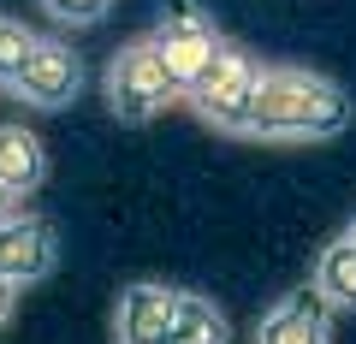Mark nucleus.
Here are the masks:
<instances>
[{
	"label": "nucleus",
	"mask_w": 356,
	"mask_h": 344,
	"mask_svg": "<svg viewBox=\"0 0 356 344\" xmlns=\"http://www.w3.org/2000/svg\"><path fill=\"white\" fill-rule=\"evenodd\" d=\"M350 125V95L344 83L309 72V65L267 60L250 107V137L255 142H327Z\"/></svg>",
	"instance_id": "1"
},
{
	"label": "nucleus",
	"mask_w": 356,
	"mask_h": 344,
	"mask_svg": "<svg viewBox=\"0 0 356 344\" xmlns=\"http://www.w3.org/2000/svg\"><path fill=\"white\" fill-rule=\"evenodd\" d=\"M102 95H107V113H113L119 125H149V119H161L166 107L184 101L178 83L166 77V65H161V54H154L149 36H131V42H119V48L107 54Z\"/></svg>",
	"instance_id": "2"
},
{
	"label": "nucleus",
	"mask_w": 356,
	"mask_h": 344,
	"mask_svg": "<svg viewBox=\"0 0 356 344\" xmlns=\"http://www.w3.org/2000/svg\"><path fill=\"white\" fill-rule=\"evenodd\" d=\"M261 65L267 60H255L250 48L226 42V54H220V60L208 65V77L184 95V107H191L208 131H220V137H250V107H255Z\"/></svg>",
	"instance_id": "3"
},
{
	"label": "nucleus",
	"mask_w": 356,
	"mask_h": 344,
	"mask_svg": "<svg viewBox=\"0 0 356 344\" xmlns=\"http://www.w3.org/2000/svg\"><path fill=\"white\" fill-rule=\"evenodd\" d=\"M149 42H154V54H161L166 77L178 83V95H191L208 77V65L226 54V36H220V24L202 6H172V13L149 30Z\"/></svg>",
	"instance_id": "4"
},
{
	"label": "nucleus",
	"mask_w": 356,
	"mask_h": 344,
	"mask_svg": "<svg viewBox=\"0 0 356 344\" xmlns=\"http://www.w3.org/2000/svg\"><path fill=\"white\" fill-rule=\"evenodd\" d=\"M54 268H60V231H54V220L30 214V208L0 220V279L24 291V285H42Z\"/></svg>",
	"instance_id": "5"
},
{
	"label": "nucleus",
	"mask_w": 356,
	"mask_h": 344,
	"mask_svg": "<svg viewBox=\"0 0 356 344\" xmlns=\"http://www.w3.org/2000/svg\"><path fill=\"white\" fill-rule=\"evenodd\" d=\"M13 95L24 107H36V113H60V107H72L83 95V60L60 36H36V54H30L24 77L13 83Z\"/></svg>",
	"instance_id": "6"
},
{
	"label": "nucleus",
	"mask_w": 356,
	"mask_h": 344,
	"mask_svg": "<svg viewBox=\"0 0 356 344\" xmlns=\"http://www.w3.org/2000/svg\"><path fill=\"white\" fill-rule=\"evenodd\" d=\"M332 315L339 309L315 291V285H297V291L273 297L255 320V344H332Z\"/></svg>",
	"instance_id": "7"
},
{
	"label": "nucleus",
	"mask_w": 356,
	"mask_h": 344,
	"mask_svg": "<svg viewBox=\"0 0 356 344\" xmlns=\"http://www.w3.org/2000/svg\"><path fill=\"white\" fill-rule=\"evenodd\" d=\"M178 291H184V285H166V279H137V285H125L119 303H113V344H166Z\"/></svg>",
	"instance_id": "8"
},
{
	"label": "nucleus",
	"mask_w": 356,
	"mask_h": 344,
	"mask_svg": "<svg viewBox=\"0 0 356 344\" xmlns=\"http://www.w3.org/2000/svg\"><path fill=\"white\" fill-rule=\"evenodd\" d=\"M0 179L13 184L24 202L48 184V142H42L24 119H6V125H0Z\"/></svg>",
	"instance_id": "9"
},
{
	"label": "nucleus",
	"mask_w": 356,
	"mask_h": 344,
	"mask_svg": "<svg viewBox=\"0 0 356 344\" xmlns=\"http://www.w3.org/2000/svg\"><path fill=\"white\" fill-rule=\"evenodd\" d=\"M166 344H232V320L214 297L202 291H178V309H172V327H166Z\"/></svg>",
	"instance_id": "10"
},
{
	"label": "nucleus",
	"mask_w": 356,
	"mask_h": 344,
	"mask_svg": "<svg viewBox=\"0 0 356 344\" xmlns=\"http://www.w3.org/2000/svg\"><path fill=\"white\" fill-rule=\"evenodd\" d=\"M309 285H315V291L327 297L332 309H356V243L344 238V231L315 255V273H309Z\"/></svg>",
	"instance_id": "11"
},
{
	"label": "nucleus",
	"mask_w": 356,
	"mask_h": 344,
	"mask_svg": "<svg viewBox=\"0 0 356 344\" xmlns=\"http://www.w3.org/2000/svg\"><path fill=\"white\" fill-rule=\"evenodd\" d=\"M30 54H36V30H30L24 18L0 13V90H13L18 77H24Z\"/></svg>",
	"instance_id": "12"
},
{
	"label": "nucleus",
	"mask_w": 356,
	"mask_h": 344,
	"mask_svg": "<svg viewBox=\"0 0 356 344\" xmlns=\"http://www.w3.org/2000/svg\"><path fill=\"white\" fill-rule=\"evenodd\" d=\"M36 6L65 30H89V24H102V18L113 13V0H36Z\"/></svg>",
	"instance_id": "13"
},
{
	"label": "nucleus",
	"mask_w": 356,
	"mask_h": 344,
	"mask_svg": "<svg viewBox=\"0 0 356 344\" xmlns=\"http://www.w3.org/2000/svg\"><path fill=\"white\" fill-rule=\"evenodd\" d=\"M13 315H18V285H6V279H0V332L13 327Z\"/></svg>",
	"instance_id": "14"
},
{
	"label": "nucleus",
	"mask_w": 356,
	"mask_h": 344,
	"mask_svg": "<svg viewBox=\"0 0 356 344\" xmlns=\"http://www.w3.org/2000/svg\"><path fill=\"white\" fill-rule=\"evenodd\" d=\"M18 208H24V196H18V190H13V184L0 179V220H13V214H18Z\"/></svg>",
	"instance_id": "15"
},
{
	"label": "nucleus",
	"mask_w": 356,
	"mask_h": 344,
	"mask_svg": "<svg viewBox=\"0 0 356 344\" xmlns=\"http://www.w3.org/2000/svg\"><path fill=\"white\" fill-rule=\"evenodd\" d=\"M344 238H350V243H356V220H350V226H344Z\"/></svg>",
	"instance_id": "16"
}]
</instances>
